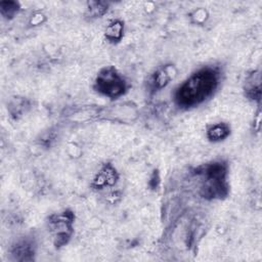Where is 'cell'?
Wrapping results in <instances>:
<instances>
[{
  "label": "cell",
  "instance_id": "obj_7",
  "mask_svg": "<svg viewBox=\"0 0 262 262\" xmlns=\"http://www.w3.org/2000/svg\"><path fill=\"white\" fill-rule=\"evenodd\" d=\"M123 23L120 21H115L107 27L106 37L112 42H118L123 36Z\"/></svg>",
  "mask_w": 262,
  "mask_h": 262
},
{
  "label": "cell",
  "instance_id": "obj_9",
  "mask_svg": "<svg viewBox=\"0 0 262 262\" xmlns=\"http://www.w3.org/2000/svg\"><path fill=\"white\" fill-rule=\"evenodd\" d=\"M29 107L28 103L26 100H22V99H16L14 100L9 107V111L11 113L12 116H14L15 118H19L20 116L23 115L24 112H26V109Z\"/></svg>",
  "mask_w": 262,
  "mask_h": 262
},
{
  "label": "cell",
  "instance_id": "obj_3",
  "mask_svg": "<svg viewBox=\"0 0 262 262\" xmlns=\"http://www.w3.org/2000/svg\"><path fill=\"white\" fill-rule=\"evenodd\" d=\"M73 220L74 217L71 212H64L51 217L50 225L55 234V244L57 247L68 243L72 233Z\"/></svg>",
  "mask_w": 262,
  "mask_h": 262
},
{
  "label": "cell",
  "instance_id": "obj_8",
  "mask_svg": "<svg viewBox=\"0 0 262 262\" xmlns=\"http://www.w3.org/2000/svg\"><path fill=\"white\" fill-rule=\"evenodd\" d=\"M230 134V128L226 124H216L208 130V138L211 141H222Z\"/></svg>",
  "mask_w": 262,
  "mask_h": 262
},
{
  "label": "cell",
  "instance_id": "obj_6",
  "mask_svg": "<svg viewBox=\"0 0 262 262\" xmlns=\"http://www.w3.org/2000/svg\"><path fill=\"white\" fill-rule=\"evenodd\" d=\"M116 180H117L116 170L111 165H108L99 174L98 179L95 181V185L98 188H102L105 186H112L116 183Z\"/></svg>",
  "mask_w": 262,
  "mask_h": 262
},
{
  "label": "cell",
  "instance_id": "obj_4",
  "mask_svg": "<svg viewBox=\"0 0 262 262\" xmlns=\"http://www.w3.org/2000/svg\"><path fill=\"white\" fill-rule=\"evenodd\" d=\"M172 73H176L174 72V68L172 66H166L161 68L159 71L156 72L155 76H154V86L156 89H162V87L166 86L174 77L176 74H172Z\"/></svg>",
  "mask_w": 262,
  "mask_h": 262
},
{
  "label": "cell",
  "instance_id": "obj_1",
  "mask_svg": "<svg viewBox=\"0 0 262 262\" xmlns=\"http://www.w3.org/2000/svg\"><path fill=\"white\" fill-rule=\"evenodd\" d=\"M217 73L203 69L192 75L178 91L177 101L183 107H193L212 95L217 85Z\"/></svg>",
  "mask_w": 262,
  "mask_h": 262
},
{
  "label": "cell",
  "instance_id": "obj_11",
  "mask_svg": "<svg viewBox=\"0 0 262 262\" xmlns=\"http://www.w3.org/2000/svg\"><path fill=\"white\" fill-rule=\"evenodd\" d=\"M19 11V6L14 2L0 4V12L5 18H13Z\"/></svg>",
  "mask_w": 262,
  "mask_h": 262
},
{
  "label": "cell",
  "instance_id": "obj_5",
  "mask_svg": "<svg viewBox=\"0 0 262 262\" xmlns=\"http://www.w3.org/2000/svg\"><path fill=\"white\" fill-rule=\"evenodd\" d=\"M33 254H34L33 246L28 241H22V242L18 243L15 246L14 250H13V255L19 261H29V260H32L33 259L32 255Z\"/></svg>",
  "mask_w": 262,
  "mask_h": 262
},
{
  "label": "cell",
  "instance_id": "obj_12",
  "mask_svg": "<svg viewBox=\"0 0 262 262\" xmlns=\"http://www.w3.org/2000/svg\"><path fill=\"white\" fill-rule=\"evenodd\" d=\"M207 12L204 9H199L194 12L192 18L196 24H203L207 19Z\"/></svg>",
  "mask_w": 262,
  "mask_h": 262
},
{
  "label": "cell",
  "instance_id": "obj_10",
  "mask_svg": "<svg viewBox=\"0 0 262 262\" xmlns=\"http://www.w3.org/2000/svg\"><path fill=\"white\" fill-rule=\"evenodd\" d=\"M108 10V6L104 3H91L90 8L87 9V13L91 18H100Z\"/></svg>",
  "mask_w": 262,
  "mask_h": 262
},
{
  "label": "cell",
  "instance_id": "obj_2",
  "mask_svg": "<svg viewBox=\"0 0 262 262\" xmlns=\"http://www.w3.org/2000/svg\"><path fill=\"white\" fill-rule=\"evenodd\" d=\"M96 87L98 92L109 97H120L125 91V82L123 78L113 68L104 69L98 76Z\"/></svg>",
  "mask_w": 262,
  "mask_h": 262
}]
</instances>
